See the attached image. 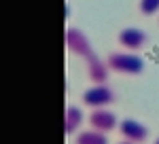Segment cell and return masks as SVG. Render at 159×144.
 <instances>
[{
    "instance_id": "obj_1",
    "label": "cell",
    "mask_w": 159,
    "mask_h": 144,
    "mask_svg": "<svg viewBox=\"0 0 159 144\" xmlns=\"http://www.w3.org/2000/svg\"><path fill=\"white\" fill-rule=\"evenodd\" d=\"M106 64L112 72L123 74V76H140L147 68L144 60L136 53H129V51H112V53H108Z\"/></svg>"
},
{
    "instance_id": "obj_2",
    "label": "cell",
    "mask_w": 159,
    "mask_h": 144,
    "mask_svg": "<svg viewBox=\"0 0 159 144\" xmlns=\"http://www.w3.org/2000/svg\"><path fill=\"white\" fill-rule=\"evenodd\" d=\"M64 40H66V49H68V53H72L76 57H81L83 61L91 60L93 55H96V51L91 47V43H89V38L83 30H79V28H68L66 30V34H64Z\"/></svg>"
},
{
    "instance_id": "obj_3",
    "label": "cell",
    "mask_w": 159,
    "mask_h": 144,
    "mask_svg": "<svg viewBox=\"0 0 159 144\" xmlns=\"http://www.w3.org/2000/svg\"><path fill=\"white\" fill-rule=\"evenodd\" d=\"M115 97H117L115 91L104 83V85H91L89 89H85L83 96H81V102L93 110V108H104V106H108V104H112Z\"/></svg>"
},
{
    "instance_id": "obj_4",
    "label": "cell",
    "mask_w": 159,
    "mask_h": 144,
    "mask_svg": "<svg viewBox=\"0 0 159 144\" xmlns=\"http://www.w3.org/2000/svg\"><path fill=\"white\" fill-rule=\"evenodd\" d=\"M89 127L91 129H96V132H102V133H110L115 132V129H119V119H117V115L108 110V108H93L91 112H89Z\"/></svg>"
},
{
    "instance_id": "obj_5",
    "label": "cell",
    "mask_w": 159,
    "mask_h": 144,
    "mask_svg": "<svg viewBox=\"0 0 159 144\" xmlns=\"http://www.w3.org/2000/svg\"><path fill=\"white\" fill-rule=\"evenodd\" d=\"M117 43L123 51H129V53H136L142 47H147L148 36L144 30L140 28H123L121 32L117 34Z\"/></svg>"
},
{
    "instance_id": "obj_6",
    "label": "cell",
    "mask_w": 159,
    "mask_h": 144,
    "mask_svg": "<svg viewBox=\"0 0 159 144\" xmlns=\"http://www.w3.org/2000/svg\"><path fill=\"white\" fill-rule=\"evenodd\" d=\"M119 133L123 136V140H129V142H134V144H142L148 138V129L136 119L119 121Z\"/></svg>"
},
{
    "instance_id": "obj_7",
    "label": "cell",
    "mask_w": 159,
    "mask_h": 144,
    "mask_svg": "<svg viewBox=\"0 0 159 144\" xmlns=\"http://www.w3.org/2000/svg\"><path fill=\"white\" fill-rule=\"evenodd\" d=\"M87 66V76H89V81L93 85H104L108 81V74H110V68L106 60H100L98 55H93L91 60L85 61Z\"/></svg>"
},
{
    "instance_id": "obj_8",
    "label": "cell",
    "mask_w": 159,
    "mask_h": 144,
    "mask_svg": "<svg viewBox=\"0 0 159 144\" xmlns=\"http://www.w3.org/2000/svg\"><path fill=\"white\" fill-rule=\"evenodd\" d=\"M83 123H85L83 108L76 106V104H68L66 112H64V132L68 133V136H76Z\"/></svg>"
},
{
    "instance_id": "obj_9",
    "label": "cell",
    "mask_w": 159,
    "mask_h": 144,
    "mask_svg": "<svg viewBox=\"0 0 159 144\" xmlns=\"http://www.w3.org/2000/svg\"><path fill=\"white\" fill-rule=\"evenodd\" d=\"M74 144H108V136L96 129H85L74 136Z\"/></svg>"
},
{
    "instance_id": "obj_10",
    "label": "cell",
    "mask_w": 159,
    "mask_h": 144,
    "mask_svg": "<svg viewBox=\"0 0 159 144\" xmlns=\"http://www.w3.org/2000/svg\"><path fill=\"white\" fill-rule=\"evenodd\" d=\"M138 11L144 17L157 15L159 13V0H138Z\"/></svg>"
},
{
    "instance_id": "obj_11",
    "label": "cell",
    "mask_w": 159,
    "mask_h": 144,
    "mask_svg": "<svg viewBox=\"0 0 159 144\" xmlns=\"http://www.w3.org/2000/svg\"><path fill=\"white\" fill-rule=\"evenodd\" d=\"M119 144H134V142H129V140H121Z\"/></svg>"
},
{
    "instance_id": "obj_12",
    "label": "cell",
    "mask_w": 159,
    "mask_h": 144,
    "mask_svg": "<svg viewBox=\"0 0 159 144\" xmlns=\"http://www.w3.org/2000/svg\"><path fill=\"white\" fill-rule=\"evenodd\" d=\"M153 144H159V138H157V140H155V142H153Z\"/></svg>"
}]
</instances>
